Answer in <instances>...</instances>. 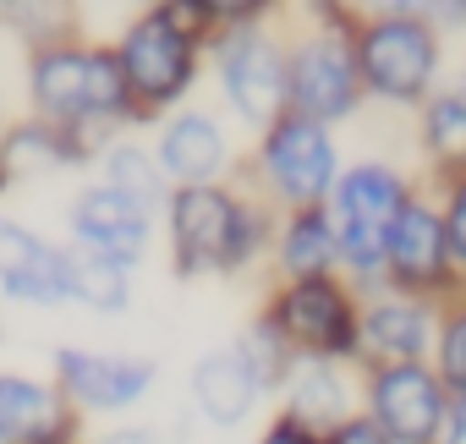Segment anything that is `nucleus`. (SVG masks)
<instances>
[{
  "label": "nucleus",
  "instance_id": "1",
  "mask_svg": "<svg viewBox=\"0 0 466 444\" xmlns=\"http://www.w3.org/2000/svg\"><path fill=\"white\" fill-rule=\"evenodd\" d=\"M23 83H28V116L72 132L88 159H99V148L127 121H137L127 83H121V66H116L110 45H99V39L72 34L61 45L23 56Z\"/></svg>",
  "mask_w": 466,
  "mask_h": 444
},
{
  "label": "nucleus",
  "instance_id": "2",
  "mask_svg": "<svg viewBox=\"0 0 466 444\" xmlns=\"http://www.w3.org/2000/svg\"><path fill=\"white\" fill-rule=\"evenodd\" d=\"M165 237L181 280L237 275L264 242V208L225 187H176L165 197Z\"/></svg>",
  "mask_w": 466,
  "mask_h": 444
},
{
  "label": "nucleus",
  "instance_id": "3",
  "mask_svg": "<svg viewBox=\"0 0 466 444\" xmlns=\"http://www.w3.org/2000/svg\"><path fill=\"white\" fill-rule=\"evenodd\" d=\"M110 56H116V66H121L132 116L148 121V116L170 110L176 99H187V88L198 83V56H203V45H198L192 34H181L165 6H148V12H137V17L121 28V39L110 45Z\"/></svg>",
  "mask_w": 466,
  "mask_h": 444
},
{
  "label": "nucleus",
  "instance_id": "4",
  "mask_svg": "<svg viewBox=\"0 0 466 444\" xmlns=\"http://www.w3.org/2000/svg\"><path fill=\"white\" fill-rule=\"evenodd\" d=\"M159 362L132 351H99V346H56L50 351V384L77 417H116L132 411L154 389Z\"/></svg>",
  "mask_w": 466,
  "mask_h": 444
},
{
  "label": "nucleus",
  "instance_id": "5",
  "mask_svg": "<svg viewBox=\"0 0 466 444\" xmlns=\"http://www.w3.org/2000/svg\"><path fill=\"white\" fill-rule=\"evenodd\" d=\"M214 72L219 94L248 126H275L286 116V50L253 23V28H230L214 34Z\"/></svg>",
  "mask_w": 466,
  "mask_h": 444
},
{
  "label": "nucleus",
  "instance_id": "6",
  "mask_svg": "<svg viewBox=\"0 0 466 444\" xmlns=\"http://www.w3.org/2000/svg\"><path fill=\"white\" fill-rule=\"evenodd\" d=\"M400 214H406V192L384 165H357L351 176H340L335 214L324 219L335 237V258H346L351 269H373L384 258V242Z\"/></svg>",
  "mask_w": 466,
  "mask_h": 444
},
{
  "label": "nucleus",
  "instance_id": "7",
  "mask_svg": "<svg viewBox=\"0 0 466 444\" xmlns=\"http://www.w3.org/2000/svg\"><path fill=\"white\" fill-rule=\"evenodd\" d=\"M286 105H291V116H308L319 126L351 116V105H357V56H351L340 28H324V34L302 39L286 56Z\"/></svg>",
  "mask_w": 466,
  "mask_h": 444
},
{
  "label": "nucleus",
  "instance_id": "8",
  "mask_svg": "<svg viewBox=\"0 0 466 444\" xmlns=\"http://www.w3.org/2000/svg\"><path fill=\"white\" fill-rule=\"evenodd\" d=\"M264 170L275 181V192L297 208H313L329 181H335V143L319 121L308 116H280L269 132H264Z\"/></svg>",
  "mask_w": 466,
  "mask_h": 444
},
{
  "label": "nucleus",
  "instance_id": "9",
  "mask_svg": "<svg viewBox=\"0 0 466 444\" xmlns=\"http://www.w3.org/2000/svg\"><path fill=\"white\" fill-rule=\"evenodd\" d=\"M0 291L23 308H66V253L39 226L0 208Z\"/></svg>",
  "mask_w": 466,
  "mask_h": 444
},
{
  "label": "nucleus",
  "instance_id": "10",
  "mask_svg": "<svg viewBox=\"0 0 466 444\" xmlns=\"http://www.w3.org/2000/svg\"><path fill=\"white\" fill-rule=\"evenodd\" d=\"M66 231H72V247H88L99 258L137 269L148 258V242H154V214H143L137 203L88 181V187H77V197L66 208Z\"/></svg>",
  "mask_w": 466,
  "mask_h": 444
},
{
  "label": "nucleus",
  "instance_id": "11",
  "mask_svg": "<svg viewBox=\"0 0 466 444\" xmlns=\"http://www.w3.org/2000/svg\"><path fill=\"white\" fill-rule=\"evenodd\" d=\"M269 324L280 329V340L291 351L319 357V362L351 351V340H357L351 308H346V297L329 280H297V286H286L280 302H275V313H269Z\"/></svg>",
  "mask_w": 466,
  "mask_h": 444
},
{
  "label": "nucleus",
  "instance_id": "12",
  "mask_svg": "<svg viewBox=\"0 0 466 444\" xmlns=\"http://www.w3.org/2000/svg\"><path fill=\"white\" fill-rule=\"evenodd\" d=\"M0 444H83V417L39 373H0Z\"/></svg>",
  "mask_w": 466,
  "mask_h": 444
},
{
  "label": "nucleus",
  "instance_id": "13",
  "mask_svg": "<svg viewBox=\"0 0 466 444\" xmlns=\"http://www.w3.org/2000/svg\"><path fill=\"white\" fill-rule=\"evenodd\" d=\"M148 154H154L159 176L170 181V192L176 187H219V176L230 170V137H225V126L208 110L170 116Z\"/></svg>",
  "mask_w": 466,
  "mask_h": 444
},
{
  "label": "nucleus",
  "instance_id": "14",
  "mask_svg": "<svg viewBox=\"0 0 466 444\" xmlns=\"http://www.w3.org/2000/svg\"><path fill=\"white\" fill-rule=\"evenodd\" d=\"M357 72L379 94L411 99L433 77V34L422 23H411V17H384L379 28H368L362 56H357Z\"/></svg>",
  "mask_w": 466,
  "mask_h": 444
},
{
  "label": "nucleus",
  "instance_id": "15",
  "mask_svg": "<svg viewBox=\"0 0 466 444\" xmlns=\"http://www.w3.org/2000/svg\"><path fill=\"white\" fill-rule=\"evenodd\" d=\"M77 165H94L83 154V143L39 116H17L0 132V176H6V187H39V181L66 176Z\"/></svg>",
  "mask_w": 466,
  "mask_h": 444
},
{
  "label": "nucleus",
  "instance_id": "16",
  "mask_svg": "<svg viewBox=\"0 0 466 444\" xmlns=\"http://www.w3.org/2000/svg\"><path fill=\"white\" fill-rule=\"evenodd\" d=\"M187 389H192V406L208 428H242L258 406V378L248 373V362L237 357V346H214L192 362L187 373Z\"/></svg>",
  "mask_w": 466,
  "mask_h": 444
},
{
  "label": "nucleus",
  "instance_id": "17",
  "mask_svg": "<svg viewBox=\"0 0 466 444\" xmlns=\"http://www.w3.org/2000/svg\"><path fill=\"white\" fill-rule=\"evenodd\" d=\"M373 406H379L384 428H390L395 439H406V444H422V439L439 428V417H444L439 384H433L422 368H411V362H400V368H390V373L379 378Z\"/></svg>",
  "mask_w": 466,
  "mask_h": 444
},
{
  "label": "nucleus",
  "instance_id": "18",
  "mask_svg": "<svg viewBox=\"0 0 466 444\" xmlns=\"http://www.w3.org/2000/svg\"><path fill=\"white\" fill-rule=\"evenodd\" d=\"M94 170H99L94 181H99V187H110L116 197L137 203L143 214H165L170 181L159 176V165H154V154H148L143 143H132V137H110V143L99 148Z\"/></svg>",
  "mask_w": 466,
  "mask_h": 444
},
{
  "label": "nucleus",
  "instance_id": "19",
  "mask_svg": "<svg viewBox=\"0 0 466 444\" xmlns=\"http://www.w3.org/2000/svg\"><path fill=\"white\" fill-rule=\"evenodd\" d=\"M61 253H66V302L72 308H88L99 318H116L132 308V269L127 264L99 258L88 247H72V242H61Z\"/></svg>",
  "mask_w": 466,
  "mask_h": 444
},
{
  "label": "nucleus",
  "instance_id": "20",
  "mask_svg": "<svg viewBox=\"0 0 466 444\" xmlns=\"http://www.w3.org/2000/svg\"><path fill=\"white\" fill-rule=\"evenodd\" d=\"M286 384H291V422H297L302 433H313V428H340V422H346V384H340V373H335L329 362L302 357V362H291Z\"/></svg>",
  "mask_w": 466,
  "mask_h": 444
},
{
  "label": "nucleus",
  "instance_id": "21",
  "mask_svg": "<svg viewBox=\"0 0 466 444\" xmlns=\"http://www.w3.org/2000/svg\"><path fill=\"white\" fill-rule=\"evenodd\" d=\"M384 253H390V264H395L400 280H411V286L433 280L439 264H444V231H439V219H433L428 208H406V214L395 219Z\"/></svg>",
  "mask_w": 466,
  "mask_h": 444
},
{
  "label": "nucleus",
  "instance_id": "22",
  "mask_svg": "<svg viewBox=\"0 0 466 444\" xmlns=\"http://www.w3.org/2000/svg\"><path fill=\"white\" fill-rule=\"evenodd\" d=\"M280 264H286L291 280H324V269L335 264V237H329L319 208H297L291 214V226L280 237Z\"/></svg>",
  "mask_w": 466,
  "mask_h": 444
},
{
  "label": "nucleus",
  "instance_id": "23",
  "mask_svg": "<svg viewBox=\"0 0 466 444\" xmlns=\"http://www.w3.org/2000/svg\"><path fill=\"white\" fill-rule=\"evenodd\" d=\"M0 28L23 39V56H34L45 45H61V39L77 34L72 6H56V0H12V6H0Z\"/></svg>",
  "mask_w": 466,
  "mask_h": 444
},
{
  "label": "nucleus",
  "instance_id": "24",
  "mask_svg": "<svg viewBox=\"0 0 466 444\" xmlns=\"http://www.w3.org/2000/svg\"><path fill=\"white\" fill-rule=\"evenodd\" d=\"M237 357L248 362V373L258 378V389H275V384H286V373H291V362H297V351L280 340V329L269 324V318H258V324H248L237 340Z\"/></svg>",
  "mask_w": 466,
  "mask_h": 444
},
{
  "label": "nucleus",
  "instance_id": "25",
  "mask_svg": "<svg viewBox=\"0 0 466 444\" xmlns=\"http://www.w3.org/2000/svg\"><path fill=\"white\" fill-rule=\"evenodd\" d=\"M368 346H379L384 357H417L428 346V313L411 302H384L368 318Z\"/></svg>",
  "mask_w": 466,
  "mask_h": 444
},
{
  "label": "nucleus",
  "instance_id": "26",
  "mask_svg": "<svg viewBox=\"0 0 466 444\" xmlns=\"http://www.w3.org/2000/svg\"><path fill=\"white\" fill-rule=\"evenodd\" d=\"M428 143L450 159H466V94H439L428 110Z\"/></svg>",
  "mask_w": 466,
  "mask_h": 444
},
{
  "label": "nucleus",
  "instance_id": "27",
  "mask_svg": "<svg viewBox=\"0 0 466 444\" xmlns=\"http://www.w3.org/2000/svg\"><path fill=\"white\" fill-rule=\"evenodd\" d=\"M83 444H165V433L148 428V422H116V428H99V433L83 439Z\"/></svg>",
  "mask_w": 466,
  "mask_h": 444
},
{
  "label": "nucleus",
  "instance_id": "28",
  "mask_svg": "<svg viewBox=\"0 0 466 444\" xmlns=\"http://www.w3.org/2000/svg\"><path fill=\"white\" fill-rule=\"evenodd\" d=\"M444 373H450V384L466 389V318H455L444 335Z\"/></svg>",
  "mask_w": 466,
  "mask_h": 444
},
{
  "label": "nucleus",
  "instance_id": "29",
  "mask_svg": "<svg viewBox=\"0 0 466 444\" xmlns=\"http://www.w3.org/2000/svg\"><path fill=\"white\" fill-rule=\"evenodd\" d=\"M444 247L455 258H466V187L455 192V208H450V226H444Z\"/></svg>",
  "mask_w": 466,
  "mask_h": 444
},
{
  "label": "nucleus",
  "instance_id": "30",
  "mask_svg": "<svg viewBox=\"0 0 466 444\" xmlns=\"http://www.w3.org/2000/svg\"><path fill=\"white\" fill-rule=\"evenodd\" d=\"M329 444H384V433H379L373 422H340V428L329 433Z\"/></svg>",
  "mask_w": 466,
  "mask_h": 444
},
{
  "label": "nucleus",
  "instance_id": "31",
  "mask_svg": "<svg viewBox=\"0 0 466 444\" xmlns=\"http://www.w3.org/2000/svg\"><path fill=\"white\" fill-rule=\"evenodd\" d=\"M258 444H319V439H313V433H302V428H297L291 417H280V422H275V428H269V433H264Z\"/></svg>",
  "mask_w": 466,
  "mask_h": 444
},
{
  "label": "nucleus",
  "instance_id": "32",
  "mask_svg": "<svg viewBox=\"0 0 466 444\" xmlns=\"http://www.w3.org/2000/svg\"><path fill=\"white\" fill-rule=\"evenodd\" d=\"M450 444H466V406H461L455 422H450Z\"/></svg>",
  "mask_w": 466,
  "mask_h": 444
},
{
  "label": "nucleus",
  "instance_id": "33",
  "mask_svg": "<svg viewBox=\"0 0 466 444\" xmlns=\"http://www.w3.org/2000/svg\"><path fill=\"white\" fill-rule=\"evenodd\" d=\"M0 132H6V99H0Z\"/></svg>",
  "mask_w": 466,
  "mask_h": 444
},
{
  "label": "nucleus",
  "instance_id": "34",
  "mask_svg": "<svg viewBox=\"0 0 466 444\" xmlns=\"http://www.w3.org/2000/svg\"><path fill=\"white\" fill-rule=\"evenodd\" d=\"M6 192H12V187H6V176H0V197H6Z\"/></svg>",
  "mask_w": 466,
  "mask_h": 444
},
{
  "label": "nucleus",
  "instance_id": "35",
  "mask_svg": "<svg viewBox=\"0 0 466 444\" xmlns=\"http://www.w3.org/2000/svg\"><path fill=\"white\" fill-rule=\"evenodd\" d=\"M0 340H6V335H0Z\"/></svg>",
  "mask_w": 466,
  "mask_h": 444
}]
</instances>
